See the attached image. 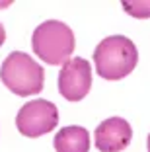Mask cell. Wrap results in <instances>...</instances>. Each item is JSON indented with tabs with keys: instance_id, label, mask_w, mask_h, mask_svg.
Here are the masks:
<instances>
[{
	"instance_id": "cell-1",
	"label": "cell",
	"mask_w": 150,
	"mask_h": 152,
	"mask_svg": "<svg viewBox=\"0 0 150 152\" xmlns=\"http://www.w3.org/2000/svg\"><path fill=\"white\" fill-rule=\"evenodd\" d=\"M94 63L97 74L105 80H121L132 72L138 63L137 47L129 37H105L94 51Z\"/></svg>"
},
{
	"instance_id": "cell-6",
	"label": "cell",
	"mask_w": 150,
	"mask_h": 152,
	"mask_svg": "<svg viewBox=\"0 0 150 152\" xmlns=\"http://www.w3.org/2000/svg\"><path fill=\"white\" fill-rule=\"evenodd\" d=\"M131 139L132 129L121 117L105 119L96 129V146L100 152H121L129 146Z\"/></svg>"
},
{
	"instance_id": "cell-10",
	"label": "cell",
	"mask_w": 150,
	"mask_h": 152,
	"mask_svg": "<svg viewBox=\"0 0 150 152\" xmlns=\"http://www.w3.org/2000/svg\"><path fill=\"white\" fill-rule=\"evenodd\" d=\"M148 152H150V134H148Z\"/></svg>"
},
{
	"instance_id": "cell-8",
	"label": "cell",
	"mask_w": 150,
	"mask_h": 152,
	"mask_svg": "<svg viewBox=\"0 0 150 152\" xmlns=\"http://www.w3.org/2000/svg\"><path fill=\"white\" fill-rule=\"evenodd\" d=\"M123 10L132 18L144 20L150 18V0H125Z\"/></svg>"
},
{
	"instance_id": "cell-7",
	"label": "cell",
	"mask_w": 150,
	"mask_h": 152,
	"mask_svg": "<svg viewBox=\"0 0 150 152\" xmlns=\"http://www.w3.org/2000/svg\"><path fill=\"white\" fill-rule=\"evenodd\" d=\"M55 150L57 152H88L90 150L88 131L78 125L61 129L55 134Z\"/></svg>"
},
{
	"instance_id": "cell-4",
	"label": "cell",
	"mask_w": 150,
	"mask_h": 152,
	"mask_svg": "<svg viewBox=\"0 0 150 152\" xmlns=\"http://www.w3.org/2000/svg\"><path fill=\"white\" fill-rule=\"evenodd\" d=\"M59 123L57 105L47 99H33L27 102L16 115V127L23 137L35 139L53 131Z\"/></svg>"
},
{
	"instance_id": "cell-5",
	"label": "cell",
	"mask_w": 150,
	"mask_h": 152,
	"mask_svg": "<svg viewBox=\"0 0 150 152\" xmlns=\"http://www.w3.org/2000/svg\"><path fill=\"white\" fill-rule=\"evenodd\" d=\"M92 88V68L86 58L66 61L59 74V92L68 102H80Z\"/></svg>"
},
{
	"instance_id": "cell-2",
	"label": "cell",
	"mask_w": 150,
	"mask_h": 152,
	"mask_svg": "<svg viewBox=\"0 0 150 152\" xmlns=\"http://www.w3.org/2000/svg\"><path fill=\"white\" fill-rule=\"evenodd\" d=\"M33 53L47 64H64L74 51V33L66 23L49 20L35 27L31 37Z\"/></svg>"
},
{
	"instance_id": "cell-3",
	"label": "cell",
	"mask_w": 150,
	"mask_h": 152,
	"mask_svg": "<svg viewBox=\"0 0 150 152\" xmlns=\"http://www.w3.org/2000/svg\"><path fill=\"white\" fill-rule=\"evenodd\" d=\"M0 78L4 86L16 96H35L43 90L45 72L41 64H37L29 55L14 51L6 57L0 68Z\"/></svg>"
},
{
	"instance_id": "cell-9",
	"label": "cell",
	"mask_w": 150,
	"mask_h": 152,
	"mask_svg": "<svg viewBox=\"0 0 150 152\" xmlns=\"http://www.w3.org/2000/svg\"><path fill=\"white\" fill-rule=\"evenodd\" d=\"M4 39H6V31H4V27H2V23H0V45L4 43Z\"/></svg>"
}]
</instances>
